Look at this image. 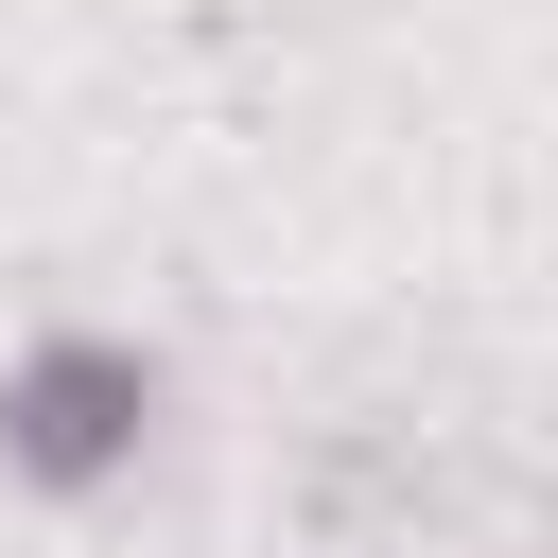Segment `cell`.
Masks as SVG:
<instances>
[{
    "label": "cell",
    "instance_id": "obj_1",
    "mask_svg": "<svg viewBox=\"0 0 558 558\" xmlns=\"http://www.w3.org/2000/svg\"><path fill=\"white\" fill-rule=\"evenodd\" d=\"M157 401H174V366L140 331H87V314L17 331V366H0V488H52V506L122 488L157 453Z\"/></svg>",
    "mask_w": 558,
    "mask_h": 558
}]
</instances>
